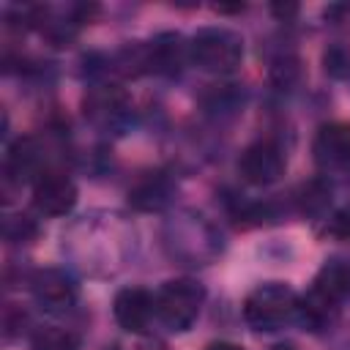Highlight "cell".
<instances>
[{"label": "cell", "instance_id": "obj_1", "mask_svg": "<svg viewBox=\"0 0 350 350\" xmlns=\"http://www.w3.org/2000/svg\"><path fill=\"white\" fill-rule=\"evenodd\" d=\"M298 317V295L282 282H265L254 287L243 301V320L254 331H279Z\"/></svg>", "mask_w": 350, "mask_h": 350}, {"label": "cell", "instance_id": "obj_2", "mask_svg": "<svg viewBox=\"0 0 350 350\" xmlns=\"http://www.w3.org/2000/svg\"><path fill=\"white\" fill-rule=\"evenodd\" d=\"M243 38L227 27H202L189 41V60L208 74H230L241 66Z\"/></svg>", "mask_w": 350, "mask_h": 350}, {"label": "cell", "instance_id": "obj_3", "mask_svg": "<svg viewBox=\"0 0 350 350\" xmlns=\"http://www.w3.org/2000/svg\"><path fill=\"white\" fill-rule=\"evenodd\" d=\"M205 290L194 279H172L164 282L156 293V317L167 331H189L202 309Z\"/></svg>", "mask_w": 350, "mask_h": 350}, {"label": "cell", "instance_id": "obj_4", "mask_svg": "<svg viewBox=\"0 0 350 350\" xmlns=\"http://www.w3.org/2000/svg\"><path fill=\"white\" fill-rule=\"evenodd\" d=\"M238 172L246 183L252 186H271L282 178L284 172V156L279 150V145L262 139V142H254L249 145L241 159H238Z\"/></svg>", "mask_w": 350, "mask_h": 350}, {"label": "cell", "instance_id": "obj_5", "mask_svg": "<svg viewBox=\"0 0 350 350\" xmlns=\"http://www.w3.org/2000/svg\"><path fill=\"white\" fill-rule=\"evenodd\" d=\"M30 290H33L36 304L44 312H52V314L71 309L74 301H77V282L60 268L36 271L33 279H30Z\"/></svg>", "mask_w": 350, "mask_h": 350}, {"label": "cell", "instance_id": "obj_6", "mask_svg": "<svg viewBox=\"0 0 350 350\" xmlns=\"http://www.w3.org/2000/svg\"><path fill=\"white\" fill-rule=\"evenodd\" d=\"M77 205V186L66 172H44L33 183V208L41 216H66Z\"/></svg>", "mask_w": 350, "mask_h": 350}, {"label": "cell", "instance_id": "obj_7", "mask_svg": "<svg viewBox=\"0 0 350 350\" xmlns=\"http://www.w3.org/2000/svg\"><path fill=\"white\" fill-rule=\"evenodd\" d=\"M112 314L123 331L145 334L156 317V295L145 287H123L112 301Z\"/></svg>", "mask_w": 350, "mask_h": 350}, {"label": "cell", "instance_id": "obj_8", "mask_svg": "<svg viewBox=\"0 0 350 350\" xmlns=\"http://www.w3.org/2000/svg\"><path fill=\"white\" fill-rule=\"evenodd\" d=\"M85 115H90V120L98 123V126L118 129L129 118L126 93L118 85H101V88H96L88 96V101H85Z\"/></svg>", "mask_w": 350, "mask_h": 350}, {"label": "cell", "instance_id": "obj_9", "mask_svg": "<svg viewBox=\"0 0 350 350\" xmlns=\"http://www.w3.org/2000/svg\"><path fill=\"white\" fill-rule=\"evenodd\" d=\"M314 159L323 167H345V161L350 159V123L334 120V123H323L317 137H314Z\"/></svg>", "mask_w": 350, "mask_h": 350}, {"label": "cell", "instance_id": "obj_10", "mask_svg": "<svg viewBox=\"0 0 350 350\" xmlns=\"http://www.w3.org/2000/svg\"><path fill=\"white\" fill-rule=\"evenodd\" d=\"M41 161H44V153H41L38 142L30 139V137H25V139H16V142L8 148L5 172H8L14 180H19V183H25V180H30V178L38 180V178L44 175V172H41Z\"/></svg>", "mask_w": 350, "mask_h": 350}, {"label": "cell", "instance_id": "obj_11", "mask_svg": "<svg viewBox=\"0 0 350 350\" xmlns=\"http://www.w3.org/2000/svg\"><path fill=\"white\" fill-rule=\"evenodd\" d=\"M339 314V304L334 298H328L325 293H320L317 287H312L304 298H298V317L309 331H325L334 325Z\"/></svg>", "mask_w": 350, "mask_h": 350}, {"label": "cell", "instance_id": "obj_12", "mask_svg": "<svg viewBox=\"0 0 350 350\" xmlns=\"http://www.w3.org/2000/svg\"><path fill=\"white\" fill-rule=\"evenodd\" d=\"M320 293H325L328 298H334L336 304L350 298V260H328L317 276H314V284Z\"/></svg>", "mask_w": 350, "mask_h": 350}, {"label": "cell", "instance_id": "obj_13", "mask_svg": "<svg viewBox=\"0 0 350 350\" xmlns=\"http://www.w3.org/2000/svg\"><path fill=\"white\" fill-rule=\"evenodd\" d=\"M170 194L172 189L164 175H148L129 191V202L139 211H161L170 202Z\"/></svg>", "mask_w": 350, "mask_h": 350}, {"label": "cell", "instance_id": "obj_14", "mask_svg": "<svg viewBox=\"0 0 350 350\" xmlns=\"http://www.w3.org/2000/svg\"><path fill=\"white\" fill-rule=\"evenodd\" d=\"M30 350H77V339L63 328H41L33 336Z\"/></svg>", "mask_w": 350, "mask_h": 350}, {"label": "cell", "instance_id": "obj_15", "mask_svg": "<svg viewBox=\"0 0 350 350\" xmlns=\"http://www.w3.org/2000/svg\"><path fill=\"white\" fill-rule=\"evenodd\" d=\"M3 232H5V238L11 243H19V241L25 243L38 232V227H36V221L30 216H8L5 224H3Z\"/></svg>", "mask_w": 350, "mask_h": 350}, {"label": "cell", "instance_id": "obj_16", "mask_svg": "<svg viewBox=\"0 0 350 350\" xmlns=\"http://www.w3.org/2000/svg\"><path fill=\"white\" fill-rule=\"evenodd\" d=\"M328 200H331V186H325V183H320V180H312V183L304 189V211H309V213L325 208Z\"/></svg>", "mask_w": 350, "mask_h": 350}, {"label": "cell", "instance_id": "obj_17", "mask_svg": "<svg viewBox=\"0 0 350 350\" xmlns=\"http://www.w3.org/2000/svg\"><path fill=\"white\" fill-rule=\"evenodd\" d=\"M331 235H336L339 241H350V202L334 213V219H331Z\"/></svg>", "mask_w": 350, "mask_h": 350}, {"label": "cell", "instance_id": "obj_18", "mask_svg": "<svg viewBox=\"0 0 350 350\" xmlns=\"http://www.w3.org/2000/svg\"><path fill=\"white\" fill-rule=\"evenodd\" d=\"M205 350H246V347H241L235 342H211Z\"/></svg>", "mask_w": 350, "mask_h": 350}, {"label": "cell", "instance_id": "obj_19", "mask_svg": "<svg viewBox=\"0 0 350 350\" xmlns=\"http://www.w3.org/2000/svg\"><path fill=\"white\" fill-rule=\"evenodd\" d=\"M273 350H295V347H293V345H276Z\"/></svg>", "mask_w": 350, "mask_h": 350}, {"label": "cell", "instance_id": "obj_20", "mask_svg": "<svg viewBox=\"0 0 350 350\" xmlns=\"http://www.w3.org/2000/svg\"><path fill=\"white\" fill-rule=\"evenodd\" d=\"M345 167H347V170H350V159H347V161H345Z\"/></svg>", "mask_w": 350, "mask_h": 350}]
</instances>
